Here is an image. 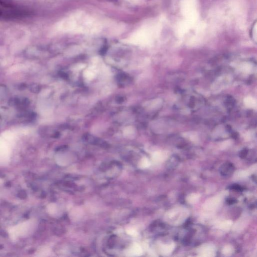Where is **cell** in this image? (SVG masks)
Masks as SVG:
<instances>
[{
    "label": "cell",
    "mask_w": 257,
    "mask_h": 257,
    "mask_svg": "<svg viewBox=\"0 0 257 257\" xmlns=\"http://www.w3.org/2000/svg\"><path fill=\"white\" fill-rule=\"evenodd\" d=\"M251 37H252V39L256 41L257 40V21L254 23L252 25V28L251 29Z\"/></svg>",
    "instance_id": "obj_1"
}]
</instances>
